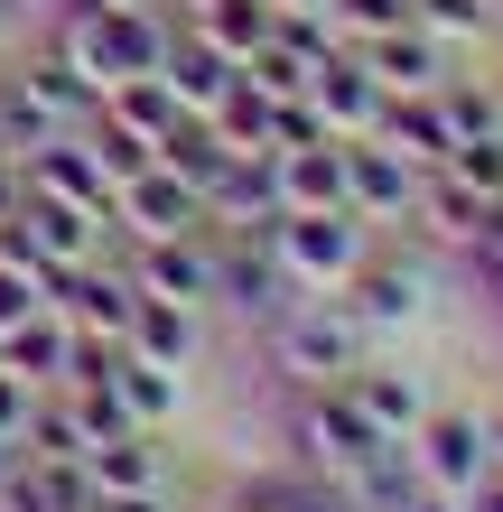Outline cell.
<instances>
[{"label":"cell","instance_id":"30","mask_svg":"<svg viewBox=\"0 0 503 512\" xmlns=\"http://www.w3.org/2000/svg\"><path fill=\"white\" fill-rule=\"evenodd\" d=\"M75 140H84V159H94V168L112 177V187H122L131 168H150V140H140V131H122L112 112H94V122H75Z\"/></svg>","mask_w":503,"mask_h":512},{"label":"cell","instance_id":"21","mask_svg":"<svg viewBox=\"0 0 503 512\" xmlns=\"http://www.w3.org/2000/svg\"><path fill=\"white\" fill-rule=\"evenodd\" d=\"M187 391H196V373H168V364H150V354H131V345L112 354V401H122L131 429H177Z\"/></svg>","mask_w":503,"mask_h":512},{"label":"cell","instance_id":"28","mask_svg":"<svg viewBox=\"0 0 503 512\" xmlns=\"http://www.w3.org/2000/svg\"><path fill=\"white\" fill-rule=\"evenodd\" d=\"M205 122L224 131V149H271V94H261V84L233 66V84H224V103L205 112Z\"/></svg>","mask_w":503,"mask_h":512},{"label":"cell","instance_id":"20","mask_svg":"<svg viewBox=\"0 0 503 512\" xmlns=\"http://www.w3.org/2000/svg\"><path fill=\"white\" fill-rule=\"evenodd\" d=\"M19 177H28V196H66V205H84V215H103V224H112V177L84 159V140H75V131H66V140H47V149H28Z\"/></svg>","mask_w":503,"mask_h":512},{"label":"cell","instance_id":"15","mask_svg":"<svg viewBox=\"0 0 503 512\" xmlns=\"http://www.w3.org/2000/svg\"><path fill=\"white\" fill-rule=\"evenodd\" d=\"M84 494H150V485H177L168 475V429H112L84 447Z\"/></svg>","mask_w":503,"mask_h":512},{"label":"cell","instance_id":"11","mask_svg":"<svg viewBox=\"0 0 503 512\" xmlns=\"http://www.w3.org/2000/svg\"><path fill=\"white\" fill-rule=\"evenodd\" d=\"M410 205H420V168L401 149H382L373 131L345 140V215H364L382 233V224H410Z\"/></svg>","mask_w":503,"mask_h":512},{"label":"cell","instance_id":"5","mask_svg":"<svg viewBox=\"0 0 503 512\" xmlns=\"http://www.w3.org/2000/svg\"><path fill=\"white\" fill-rule=\"evenodd\" d=\"M261 233H271L280 270H289L308 298H336L354 270L373 261V224H364V215H345V205H280Z\"/></svg>","mask_w":503,"mask_h":512},{"label":"cell","instance_id":"39","mask_svg":"<svg viewBox=\"0 0 503 512\" xmlns=\"http://www.w3.org/2000/svg\"><path fill=\"white\" fill-rule=\"evenodd\" d=\"M19 38H28V19H19V0H0V56H10Z\"/></svg>","mask_w":503,"mask_h":512},{"label":"cell","instance_id":"43","mask_svg":"<svg viewBox=\"0 0 503 512\" xmlns=\"http://www.w3.org/2000/svg\"><path fill=\"white\" fill-rule=\"evenodd\" d=\"M0 159H10V149H0Z\"/></svg>","mask_w":503,"mask_h":512},{"label":"cell","instance_id":"25","mask_svg":"<svg viewBox=\"0 0 503 512\" xmlns=\"http://www.w3.org/2000/svg\"><path fill=\"white\" fill-rule=\"evenodd\" d=\"M280 159V205H345V140H299Z\"/></svg>","mask_w":503,"mask_h":512},{"label":"cell","instance_id":"36","mask_svg":"<svg viewBox=\"0 0 503 512\" xmlns=\"http://www.w3.org/2000/svg\"><path fill=\"white\" fill-rule=\"evenodd\" d=\"M457 512H503V466H485V475H476V485H466V494H457Z\"/></svg>","mask_w":503,"mask_h":512},{"label":"cell","instance_id":"38","mask_svg":"<svg viewBox=\"0 0 503 512\" xmlns=\"http://www.w3.org/2000/svg\"><path fill=\"white\" fill-rule=\"evenodd\" d=\"M401 512H457V494H429V485H410V494H401Z\"/></svg>","mask_w":503,"mask_h":512},{"label":"cell","instance_id":"9","mask_svg":"<svg viewBox=\"0 0 503 512\" xmlns=\"http://www.w3.org/2000/svg\"><path fill=\"white\" fill-rule=\"evenodd\" d=\"M150 233H215L205 224V187H187L168 159L131 168L112 187V243H150Z\"/></svg>","mask_w":503,"mask_h":512},{"label":"cell","instance_id":"42","mask_svg":"<svg viewBox=\"0 0 503 512\" xmlns=\"http://www.w3.org/2000/svg\"><path fill=\"white\" fill-rule=\"evenodd\" d=\"M10 457H19V447H10V438H0V475H10Z\"/></svg>","mask_w":503,"mask_h":512},{"label":"cell","instance_id":"31","mask_svg":"<svg viewBox=\"0 0 503 512\" xmlns=\"http://www.w3.org/2000/svg\"><path fill=\"white\" fill-rule=\"evenodd\" d=\"M410 19H420L429 38H448V47L494 38V28H503V10H494V0H410Z\"/></svg>","mask_w":503,"mask_h":512},{"label":"cell","instance_id":"34","mask_svg":"<svg viewBox=\"0 0 503 512\" xmlns=\"http://www.w3.org/2000/svg\"><path fill=\"white\" fill-rule=\"evenodd\" d=\"M84 512H187V494H177V485H150V494H94Z\"/></svg>","mask_w":503,"mask_h":512},{"label":"cell","instance_id":"27","mask_svg":"<svg viewBox=\"0 0 503 512\" xmlns=\"http://www.w3.org/2000/svg\"><path fill=\"white\" fill-rule=\"evenodd\" d=\"M438 112H448V140H485V131H503V84L494 75H448Z\"/></svg>","mask_w":503,"mask_h":512},{"label":"cell","instance_id":"13","mask_svg":"<svg viewBox=\"0 0 503 512\" xmlns=\"http://www.w3.org/2000/svg\"><path fill=\"white\" fill-rule=\"evenodd\" d=\"M354 56L373 66L382 94H438V84L457 75V47H448V38H429L420 19H401V28H382V38H364Z\"/></svg>","mask_w":503,"mask_h":512},{"label":"cell","instance_id":"18","mask_svg":"<svg viewBox=\"0 0 503 512\" xmlns=\"http://www.w3.org/2000/svg\"><path fill=\"white\" fill-rule=\"evenodd\" d=\"M131 354H150V364L168 373H196L205 364V308H187V298H150L140 289V308H131Z\"/></svg>","mask_w":503,"mask_h":512},{"label":"cell","instance_id":"14","mask_svg":"<svg viewBox=\"0 0 503 512\" xmlns=\"http://www.w3.org/2000/svg\"><path fill=\"white\" fill-rule=\"evenodd\" d=\"M280 215V159L271 149H233L215 168V187H205V224L215 233H261Z\"/></svg>","mask_w":503,"mask_h":512},{"label":"cell","instance_id":"6","mask_svg":"<svg viewBox=\"0 0 503 512\" xmlns=\"http://www.w3.org/2000/svg\"><path fill=\"white\" fill-rule=\"evenodd\" d=\"M289 447H299L308 475H345V466H364L382 447V429H373V410L354 401L345 382H308L299 401H289Z\"/></svg>","mask_w":503,"mask_h":512},{"label":"cell","instance_id":"26","mask_svg":"<svg viewBox=\"0 0 503 512\" xmlns=\"http://www.w3.org/2000/svg\"><path fill=\"white\" fill-rule=\"evenodd\" d=\"M84 447H94V429H84L75 419V401L66 391H38V401H28V429H19V457H84Z\"/></svg>","mask_w":503,"mask_h":512},{"label":"cell","instance_id":"1","mask_svg":"<svg viewBox=\"0 0 503 512\" xmlns=\"http://www.w3.org/2000/svg\"><path fill=\"white\" fill-rule=\"evenodd\" d=\"M47 38L94 94H112V84H131V75H159V56L177 38V0H75Z\"/></svg>","mask_w":503,"mask_h":512},{"label":"cell","instance_id":"33","mask_svg":"<svg viewBox=\"0 0 503 512\" xmlns=\"http://www.w3.org/2000/svg\"><path fill=\"white\" fill-rule=\"evenodd\" d=\"M327 19H336L345 47H364V38H382V28L410 19V0H327Z\"/></svg>","mask_w":503,"mask_h":512},{"label":"cell","instance_id":"8","mask_svg":"<svg viewBox=\"0 0 503 512\" xmlns=\"http://www.w3.org/2000/svg\"><path fill=\"white\" fill-rule=\"evenodd\" d=\"M47 308L66 317L75 336L122 345L131 336V308H140V280L122 270V252H94V261H75V270H47Z\"/></svg>","mask_w":503,"mask_h":512},{"label":"cell","instance_id":"32","mask_svg":"<svg viewBox=\"0 0 503 512\" xmlns=\"http://www.w3.org/2000/svg\"><path fill=\"white\" fill-rule=\"evenodd\" d=\"M438 168H448L457 187H476L485 205H503V131H485V140H457V149H448Z\"/></svg>","mask_w":503,"mask_h":512},{"label":"cell","instance_id":"40","mask_svg":"<svg viewBox=\"0 0 503 512\" xmlns=\"http://www.w3.org/2000/svg\"><path fill=\"white\" fill-rule=\"evenodd\" d=\"M485 447H494V466H503V410H485Z\"/></svg>","mask_w":503,"mask_h":512},{"label":"cell","instance_id":"12","mask_svg":"<svg viewBox=\"0 0 503 512\" xmlns=\"http://www.w3.org/2000/svg\"><path fill=\"white\" fill-rule=\"evenodd\" d=\"M122 270L150 298L205 308V298H215V233H150V243H122Z\"/></svg>","mask_w":503,"mask_h":512},{"label":"cell","instance_id":"19","mask_svg":"<svg viewBox=\"0 0 503 512\" xmlns=\"http://www.w3.org/2000/svg\"><path fill=\"white\" fill-rule=\"evenodd\" d=\"M66 354H75V326L56 317L47 298H38L28 317H10V326H0V373H19V382H38V391H56V382H66Z\"/></svg>","mask_w":503,"mask_h":512},{"label":"cell","instance_id":"16","mask_svg":"<svg viewBox=\"0 0 503 512\" xmlns=\"http://www.w3.org/2000/svg\"><path fill=\"white\" fill-rule=\"evenodd\" d=\"M308 112L327 122V140H364L373 122H382V84H373V66L354 47H336L327 66L308 75Z\"/></svg>","mask_w":503,"mask_h":512},{"label":"cell","instance_id":"29","mask_svg":"<svg viewBox=\"0 0 503 512\" xmlns=\"http://www.w3.org/2000/svg\"><path fill=\"white\" fill-rule=\"evenodd\" d=\"M94 112H112V122H122V131H140V140L159 149V131L177 122V94H168L159 75H131V84H112V94H103Z\"/></svg>","mask_w":503,"mask_h":512},{"label":"cell","instance_id":"35","mask_svg":"<svg viewBox=\"0 0 503 512\" xmlns=\"http://www.w3.org/2000/svg\"><path fill=\"white\" fill-rule=\"evenodd\" d=\"M28 401H38V382L0 373V438H10V447H19V429H28Z\"/></svg>","mask_w":503,"mask_h":512},{"label":"cell","instance_id":"37","mask_svg":"<svg viewBox=\"0 0 503 512\" xmlns=\"http://www.w3.org/2000/svg\"><path fill=\"white\" fill-rule=\"evenodd\" d=\"M19 205H28V177H19V159H0V224H10Z\"/></svg>","mask_w":503,"mask_h":512},{"label":"cell","instance_id":"10","mask_svg":"<svg viewBox=\"0 0 503 512\" xmlns=\"http://www.w3.org/2000/svg\"><path fill=\"white\" fill-rule=\"evenodd\" d=\"M401 447H410V475H420L429 494H466V485L494 466V447H485V410H438V401H429V419H420Z\"/></svg>","mask_w":503,"mask_h":512},{"label":"cell","instance_id":"41","mask_svg":"<svg viewBox=\"0 0 503 512\" xmlns=\"http://www.w3.org/2000/svg\"><path fill=\"white\" fill-rule=\"evenodd\" d=\"M271 10H327V0H271Z\"/></svg>","mask_w":503,"mask_h":512},{"label":"cell","instance_id":"3","mask_svg":"<svg viewBox=\"0 0 503 512\" xmlns=\"http://www.w3.org/2000/svg\"><path fill=\"white\" fill-rule=\"evenodd\" d=\"M429 252H438V243H420V233H410V243H373V261L336 289L345 308L364 317V336H373V345H392V336H410V326H429V317H438V289H448V270H438Z\"/></svg>","mask_w":503,"mask_h":512},{"label":"cell","instance_id":"7","mask_svg":"<svg viewBox=\"0 0 503 512\" xmlns=\"http://www.w3.org/2000/svg\"><path fill=\"white\" fill-rule=\"evenodd\" d=\"M289 298H308L299 280L280 270V252H271V233H215V298H205V317H233V326H271Z\"/></svg>","mask_w":503,"mask_h":512},{"label":"cell","instance_id":"2","mask_svg":"<svg viewBox=\"0 0 503 512\" xmlns=\"http://www.w3.org/2000/svg\"><path fill=\"white\" fill-rule=\"evenodd\" d=\"M94 103H103V94L66 66V56H56V38L38 28V38H19L10 75H0V149H10V159H28V149L66 140L75 122H94Z\"/></svg>","mask_w":503,"mask_h":512},{"label":"cell","instance_id":"17","mask_svg":"<svg viewBox=\"0 0 503 512\" xmlns=\"http://www.w3.org/2000/svg\"><path fill=\"white\" fill-rule=\"evenodd\" d=\"M345 391H354V401L373 410V429H382V438H410V429H420V419H429V382L410 373L401 354H382V345H373L364 364L345 373Z\"/></svg>","mask_w":503,"mask_h":512},{"label":"cell","instance_id":"23","mask_svg":"<svg viewBox=\"0 0 503 512\" xmlns=\"http://www.w3.org/2000/svg\"><path fill=\"white\" fill-rule=\"evenodd\" d=\"M373 140L382 149H401L410 168H438L448 159V112H438V94H382V122H373Z\"/></svg>","mask_w":503,"mask_h":512},{"label":"cell","instance_id":"4","mask_svg":"<svg viewBox=\"0 0 503 512\" xmlns=\"http://www.w3.org/2000/svg\"><path fill=\"white\" fill-rule=\"evenodd\" d=\"M261 345H271V373H280L289 391H308V382H345V373L373 354L364 317H354L345 298H289V308L261 326Z\"/></svg>","mask_w":503,"mask_h":512},{"label":"cell","instance_id":"22","mask_svg":"<svg viewBox=\"0 0 503 512\" xmlns=\"http://www.w3.org/2000/svg\"><path fill=\"white\" fill-rule=\"evenodd\" d=\"M159 84L177 94V112H215V103H224V84H233V56L177 19V38H168V56H159Z\"/></svg>","mask_w":503,"mask_h":512},{"label":"cell","instance_id":"24","mask_svg":"<svg viewBox=\"0 0 503 512\" xmlns=\"http://www.w3.org/2000/svg\"><path fill=\"white\" fill-rule=\"evenodd\" d=\"M94 494H84V466L66 457H10V475H0V512H84Z\"/></svg>","mask_w":503,"mask_h":512}]
</instances>
